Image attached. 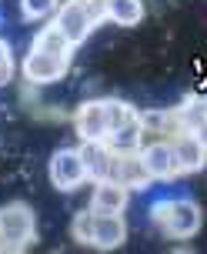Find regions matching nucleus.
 Segmentation results:
<instances>
[{
	"mask_svg": "<svg viewBox=\"0 0 207 254\" xmlns=\"http://www.w3.org/2000/svg\"><path fill=\"white\" fill-rule=\"evenodd\" d=\"M67 67H70V57H53L40 51H30L24 57V77L30 84H53L67 74Z\"/></svg>",
	"mask_w": 207,
	"mask_h": 254,
	"instance_id": "7",
	"label": "nucleus"
},
{
	"mask_svg": "<svg viewBox=\"0 0 207 254\" xmlns=\"http://www.w3.org/2000/svg\"><path fill=\"white\" fill-rule=\"evenodd\" d=\"M177 117H181L184 130H197V127L207 121V101H194V104L177 107Z\"/></svg>",
	"mask_w": 207,
	"mask_h": 254,
	"instance_id": "18",
	"label": "nucleus"
},
{
	"mask_svg": "<svg viewBox=\"0 0 207 254\" xmlns=\"http://www.w3.org/2000/svg\"><path fill=\"white\" fill-rule=\"evenodd\" d=\"M3 64H13V57H10V44L0 37V67H3Z\"/></svg>",
	"mask_w": 207,
	"mask_h": 254,
	"instance_id": "20",
	"label": "nucleus"
},
{
	"mask_svg": "<svg viewBox=\"0 0 207 254\" xmlns=\"http://www.w3.org/2000/svg\"><path fill=\"white\" fill-rule=\"evenodd\" d=\"M194 134H197V137H201V140H204V147H207V121H204V124H201V127H197Z\"/></svg>",
	"mask_w": 207,
	"mask_h": 254,
	"instance_id": "22",
	"label": "nucleus"
},
{
	"mask_svg": "<svg viewBox=\"0 0 207 254\" xmlns=\"http://www.w3.org/2000/svg\"><path fill=\"white\" fill-rule=\"evenodd\" d=\"M37 238V221L30 204L10 201L0 207V251H24Z\"/></svg>",
	"mask_w": 207,
	"mask_h": 254,
	"instance_id": "1",
	"label": "nucleus"
},
{
	"mask_svg": "<svg viewBox=\"0 0 207 254\" xmlns=\"http://www.w3.org/2000/svg\"><path fill=\"white\" fill-rule=\"evenodd\" d=\"M74 130H77L80 140H104L107 137V111H104V101L80 104V111L74 114Z\"/></svg>",
	"mask_w": 207,
	"mask_h": 254,
	"instance_id": "9",
	"label": "nucleus"
},
{
	"mask_svg": "<svg viewBox=\"0 0 207 254\" xmlns=\"http://www.w3.org/2000/svg\"><path fill=\"white\" fill-rule=\"evenodd\" d=\"M141 124H144V130H154V134H170V137L184 130L177 111H147V114H141Z\"/></svg>",
	"mask_w": 207,
	"mask_h": 254,
	"instance_id": "16",
	"label": "nucleus"
},
{
	"mask_svg": "<svg viewBox=\"0 0 207 254\" xmlns=\"http://www.w3.org/2000/svg\"><path fill=\"white\" fill-rule=\"evenodd\" d=\"M201 207L194 201H187V197H177V201H167V214L160 221V228L167 231L170 238H177V241H187V238H194L197 231H201Z\"/></svg>",
	"mask_w": 207,
	"mask_h": 254,
	"instance_id": "3",
	"label": "nucleus"
},
{
	"mask_svg": "<svg viewBox=\"0 0 207 254\" xmlns=\"http://www.w3.org/2000/svg\"><path fill=\"white\" fill-rule=\"evenodd\" d=\"M80 154L87 164V178L97 181H117L120 174V154H114L104 140H80Z\"/></svg>",
	"mask_w": 207,
	"mask_h": 254,
	"instance_id": "4",
	"label": "nucleus"
},
{
	"mask_svg": "<svg viewBox=\"0 0 207 254\" xmlns=\"http://www.w3.org/2000/svg\"><path fill=\"white\" fill-rule=\"evenodd\" d=\"M30 51L53 54V57H74V44L67 40V34L57 24H51V27H44L37 37H34V47H30Z\"/></svg>",
	"mask_w": 207,
	"mask_h": 254,
	"instance_id": "13",
	"label": "nucleus"
},
{
	"mask_svg": "<svg viewBox=\"0 0 207 254\" xmlns=\"http://www.w3.org/2000/svg\"><path fill=\"white\" fill-rule=\"evenodd\" d=\"M127 241V224L120 214H97V224H94V244L97 251H114Z\"/></svg>",
	"mask_w": 207,
	"mask_h": 254,
	"instance_id": "11",
	"label": "nucleus"
},
{
	"mask_svg": "<svg viewBox=\"0 0 207 254\" xmlns=\"http://www.w3.org/2000/svg\"><path fill=\"white\" fill-rule=\"evenodd\" d=\"M94 224H97V211L87 207V211H77L74 214V224H70V234L77 244H94Z\"/></svg>",
	"mask_w": 207,
	"mask_h": 254,
	"instance_id": "17",
	"label": "nucleus"
},
{
	"mask_svg": "<svg viewBox=\"0 0 207 254\" xmlns=\"http://www.w3.org/2000/svg\"><path fill=\"white\" fill-rule=\"evenodd\" d=\"M141 161L144 167L151 171L154 181H170L181 174V164H177V154H174V140L164 137V140H151L141 147Z\"/></svg>",
	"mask_w": 207,
	"mask_h": 254,
	"instance_id": "6",
	"label": "nucleus"
},
{
	"mask_svg": "<svg viewBox=\"0 0 207 254\" xmlns=\"http://www.w3.org/2000/svg\"><path fill=\"white\" fill-rule=\"evenodd\" d=\"M104 144H107L114 154H134V151H141V147H144V124H141V114H134L124 127L110 130V134L104 137Z\"/></svg>",
	"mask_w": 207,
	"mask_h": 254,
	"instance_id": "12",
	"label": "nucleus"
},
{
	"mask_svg": "<svg viewBox=\"0 0 207 254\" xmlns=\"http://www.w3.org/2000/svg\"><path fill=\"white\" fill-rule=\"evenodd\" d=\"M127 201H130V188H124L120 181H97L94 184L91 207L97 214H124Z\"/></svg>",
	"mask_w": 207,
	"mask_h": 254,
	"instance_id": "10",
	"label": "nucleus"
},
{
	"mask_svg": "<svg viewBox=\"0 0 207 254\" xmlns=\"http://www.w3.org/2000/svg\"><path fill=\"white\" fill-rule=\"evenodd\" d=\"M107 20L117 27H137L144 20V3L141 0H107Z\"/></svg>",
	"mask_w": 207,
	"mask_h": 254,
	"instance_id": "15",
	"label": "nucleus"
},
{
	"mask_svg": "<svg viewBox=\"0 0 207 254\" xmlns=\"http://www.w3.org/2000/svg\"><path fill=\"white\" fill-rule=\"evenodd\" d=\"M47 174H51V184L57 190H77L87 181V164H84L80 147H60V151H53Z\"/></svg>",
	"mask_w": 207,
	"mask_h": 254,
	"instance_id": "2",
	"label": "nucleus"
},
{
	"mask_svg": "<svg viewBox=\"0 0 207 254\" xmlns=\"http://www.w3.org/2000/svg\"><path fill=\"white\" fill-rule=\"evenodd\" d=\"M170 140H174V154H177L181 174H197L207 164V147L194 130H181V134H174Z\"/></svg>",
	"mask_w": 207,
	"mask_h": 254,
	"instance_id": "8",
	"label": "nucleus"
},
{
	"mask_svg": "<svg viewBox=\"0 0 207 254\" xmlns=\"http://www.w3.org/2000/svg\"><path fill=\"white\" fill-rule=\"evenodd\" d=\"M10 77H13V64H3V67H0V87L10 84Z\"/></svg>",
	"mask_w": 207,
	"mask_h": 254,
	"instance_id": "21",
	"label": "nucleus"
},
{
	"mask_svg": "<svg viewBox=\"0 0 207 254\" xmlns=\"http://www.w3.org/2000/svg\"><path fill=\"white\" fill-rule=\"evenodd\" d=\"M57 10V0H20V13L24 20H44Z\"/></svg>",
	"mask_w": 207,
	"mask_h": 254,
	"instance_id": "19",
	"label": "nucleus"
},
{
	"mask_svg": "<svg viewBox=\"0 0 207 254\" xmlns=\"http://www.w3.org/2000/svg\"><path fill=\"white\" fill-rule=\"evenodd\" d=\"M53 24L60 27L67 34V40L77 47V44H84V40L91 37V30L97 27V20H94V13L87 10L84 0H67L64 7L57 10V20H53Z\"/></svg>",
	"mask_w": 207,
	"mask_h": 254,
	"instance_id": "5",
	"label": "nucleus"
},
{
	"mask_svg": "<svg viewBox=\"0 0 207 254\" xmlns=\"http://www.w3.org/2000/svg\"><path fill=\"white\" fill-rule=\"evenodd\" d=\"M117 181L124 184V188H147L151 184V171L144 167L141 161V151H134V154H120V174H117Z\"/></svg>",
	"mask_w": 207,
	"mask_h": 254,
	"instance_id": "14",
	"label": "nucleus"
}]
</instances>
